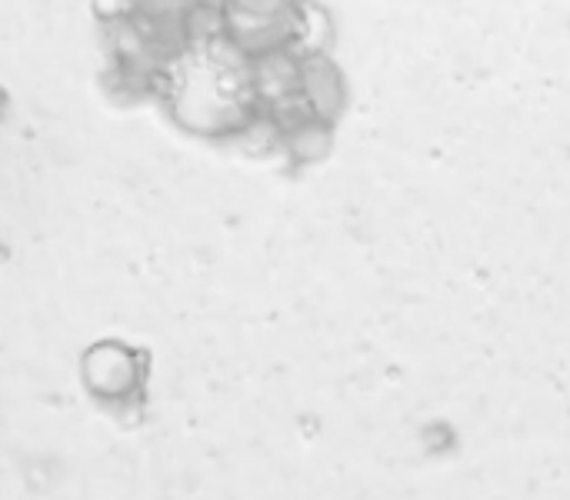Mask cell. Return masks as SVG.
I'll return each mask as SVG.
<instances>
[{
  "label": "cell",
  "mask_w": 570,
  "mask_h": 500,
  "mask_svg": "<svg viewBox=\"0 0 570 500\" xmlns=\"http://www.w3.org/2000/svg\"><path fill=\"white\" fill-rule=\"evenodd\" d=\"M301 3L304 0H217L220 30L247 57L291 47Z\"/></svg>",
  "instance_id": "obj_1"
},
{
  "label": "cell",
  "mask_w": 570,
  "mask_h": 500,
  "mask_svg": "<svg viewBox=\"0 0 570 500\" xmlns=\"http://www.w3.org/2000/svg\"><path fill=\"white\" fill-rule=\"evenodd\" d=\"M83 384L100 401H127L140 388V361L124 344H94L80 364Z\"/></svg>",
  "instance_id": "obj_2"
},
{
  "label": "cell",
  "mask_w": 570,
  "mask_h": 500,
  "mask_svg": "<svg viewBox=\"0 0 570 500\" xmlns=\"http://www.w3.org/2000/svg\"><path fill=\"white\" fill-rule=\"evenodd\" d=\"M301 107L311 117L337 124L347 107V80L344 70L331 60V53L301 57Z\"/></svg>",
  "instance_id": "obj_3"
},
{
  "label": "cell",
  "mask_w": 570,
  "mask_h": 500,
  "mask_svg": "<svg viewBox=\"0 0 570 500\" xmlns=\"http://www.w3.org/2000/svg\"><path fill=\"white\" fill-rule=\"evenodd\" d=\"M281 147L294 167H314V164L327 160L334 150V124L304 114V117L284 124Z\"/></svg>",
  "instance_id": "obj_4"
},
{
  "label": "cell",
  "mask_w": 570,
  "mask_h": 500,
  "mask_svg": "<svg viewBox=\"0 0 570 500\" xmlns=\"http://www.w3.org/2000/svg\"><path fill=\"white\" fill-rule=\"evenodd\" d=\"M207 0H130L134 13L140 17V23H147L150 30H157L160 37L167 30H187L190 17L204 7Z\"/></svg>",
  "instance_id": "obj_5"
}]
</instances>
